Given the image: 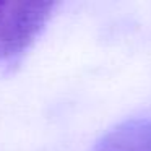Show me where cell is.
Returning a JSON list of instances; mask_svg holds the SVG:
<instances>
[{
	"mask_svg": "<svg viewBox=\"0 0 151 151\" xmlns=\"http://www.w3.org/2000/svg\"><path fill=\"white\" fill-rule=\"evenodd\" d=\"M91 151H151V120L128 119L107 130Z\"/></svg>",
	"mask_w": 151,
	"mask_h": 151,
	"instance_id": "7a4b0ae2",
	"label": "cell"
},
{
	"mask_svg": "<svg viewBox=\"0 0 151 151\" xmlns=\"http://www.w3.org/2000/svg\"><path fill=\"white\" fill-rule=\"evenodd\" d=\"M52 10L54 4L44 0L0 2V60L26 50L46 26Z\"/></svg>",
	"mask_w": 151,
	"mask_h": 151,
	"instance_id": "6da1fadb",
	"label": "cell"
}]
</instances>
